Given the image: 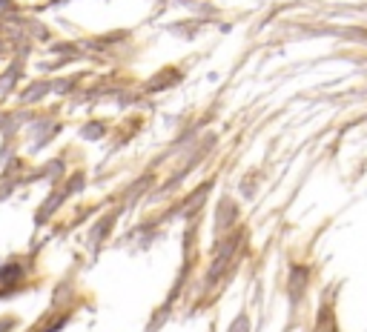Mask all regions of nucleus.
<instances>
[{
    "label": "nucleus",
    "mask_w": 367,
    "mask_h": 332,
    "mask_svg": "<svg viewBox=\"0 0 367 332\" xmlns=\"http://www.w3.org/2000/svg\"><path fill=\"white\" fill-rule=\"evenodd\" d=\"M0 332H3V329H0Z\"/></svg>",
    "instance_id": "1"
}]
</instances>
